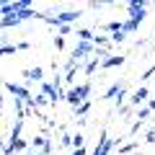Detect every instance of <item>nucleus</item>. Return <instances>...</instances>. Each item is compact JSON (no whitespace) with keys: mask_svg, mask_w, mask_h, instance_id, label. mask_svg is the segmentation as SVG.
Segmentation results:
<instances>
[{"mask_svg":"<svg viewBox=\"0 0 155 155\" xmlns=\"http://www.w3.org/2000/svg\"><path fill=\"white\" fill-rule=\"evenodd\" d=\"M88 93H91V85L85 83V85H78V88H72L70 93L65 96V98L72 104V109H78L80 104H85V101H88Z\"/></svg>","mask_w":155,"mask_h":155,"instance_id":"1","label":"nucleus"},{"mask_svg":"<svg viewBox=\"0 0 155 155\" xmlns=\"http://www.w3.org/2000/svg\"><path fill=\"white\" fill-rule=\"evenodd\" d=\"M5 88L11 91L13 96H18V101H28V98H31V93H28V91L23 88V85H16V83H5Z\"/></svg>","mask_w":155,"mask_h":155,"instance_id":"2","label":"nucleus"},{"mask_svg":"<svg viewBox=\"0 0 155 155\" xmlns=\"http://www.w3.org/2000/svg\"><path fill=\"white\" fill-rule=\"evenodd\" d=\"M75 18H80V13H78V11H65V13L57 16V23H60V26H67V23L75 21Z\"/></svg>","mask_w":155,"mask_h":155,"instance_id":"3","label":"nucleus"},{"mask_svg":"<svg viewBox=\"0 0 155 155\" xmlns=\"http://www.w3.org/2000/svg\"><path fill=\"white\" fill-rule=\"evenodd\" d=\"M44 96H47L49 101H57V98H62V93L54 88V85H49V83H44Z\"/></svg>","mask_w":155,"mask_h":155,"instance_id":"4","label":"nucleus"},{"mask_svg":"<svg viewBox=\"0 0 155 155\" xmlns=\"http://www.w3.org/2000/svg\"><path fill=\"white\" fill-rule=\"evenodd\" d=\"M145 98H147V88H140V91H134V93H132V104L134 106H140Z\"/></svg>","mask_w":155,"mask_h":155,"instance_id":"5","label":"nucleus"},{"mask_svg":"<svg viewBox=\"0 0 155 155\" xmlns=\"http://www.w3.org/2000/svg\"><path fill=\"white\" fill-rule=\"evenodd\" d=\"M23 75H26L28 80H41V75H44V72H41V67H34V70H26Z\"/></svg>","mask_w":155,"mask_h":155,"instance_id":"6","label":"nucleus"},{"mask_svg":"<svg viewBox=\"0 0 155 155\" xmlns=\"http://www.w3.org/2000/svg\"><path fill=\"white\" fill-rule=\"evenodd\" d=\"M122 62H124V57H109V60H104L101 65L104 67H116V65H122Z\"/></svg>","mask_w":155,"mask_h":155,"instance_id":"7","label":"nucleus"},{"mask_svg":"<svg viewBox=\"0 0 155 155\" xmlns=\"http://www.w3.org/2000/svg\"><path fill=\"white\" fill-rule=\"evenodd\" d=\"M78 39H80V41H91V39H93V34H91L88 28H80V31H78Z\"/></svg>","mask_w":155,"mask_h":155,"instance_id":"8","label":"nucleus"},{"mask_svg":"<svg viewBox=\"0 0 155 155\" xmlns=\"http://www.w3.org/2000/svg\"><path fill=\"white\" fill-rule=\"evenodd\" d=\"M98 65H101V60H98V57H93V60H91L88 65H85V72H93V70H96Z\"/></svg>","mask_w":155,"mask_h":155,"instance_id":"9","label":"nucleus"},{"mask_svg":"<svg viewBox=\"0 0 155 155\" xmlns=\"http://www.w3.org/2000/svg\"><path fill=\"white\" fill-rule=\"evenodd\" d=\"M16 49H18V47H13V44H3V47H0V54H13Z\"/></svg>","mask_w":155,"mask_h":155,"instance_id":"10","label":"nucleus"},{"mask_svg":"<svg viewBox=\"0 0 155 155\" xmlns=\"http://www.w3.org/2000/svg\"><path fill=\"white\" fill-rule=\"evenodd\" d=\"M119 91H122V85H111V88L106 91V98H114V96L119 93Z\"/></svg>","mask_w":155,"mask_h":155,"instance_id":"11","label":"nucleus"},{"mask_svg":"<svg viewBox=\"0 0 155 155\" xmlns=\"http://www.w3.org/2000/svg\"><path fill=\"white\" fill-rule=\"evenodd\" d=\"M147 116H150V109H140V111H137V119H140V124H142L145 119H147Z\"/></svg>","mask_w":155,"mask_h":155,"instance_id":"12","label":"nucleus"},{"mask_svg":"<svg viewBox=\"0 0 155 155\" xmlns=\"http://www.w3.org/2000/svg\"><path fill=\"white\" fill-rule=\"evenodd\" d=\"M83 142H85L83 134H75V137H72V145H75V150H78V147H83Z\"/></svg>","mask_w":155,"mask_h":155,"instance_id":"13","label":"nucleus"},{"mask_svg":"<svg viewBox=\"0 0 155 155\" xmlns=\"http://www.w3.org/2000/svg\"><path fill=\"white\" fill-rule=\"evenodd\" d=\"M111 41H124V34H122V31L114 34V36H111Z\"/></svg>","mask_w":155,"mask_h":155,"instance_id":"14","label":"nucleus"},{"mask_svg":"<svg viewBox=\"0 0 155 155\" xmlns=\"http://www.w3.org/2000/svg\"><path fill=\"white\" fill-rule=\"evenodd\" d=\"M54 47H57V49H62V47H65V39H62V36L54 39Z\"/></svg>","mask_w":155,"mask_h":155,"instance_id":"15","label":"nucleus"},{"mask_svg":"<svg viewBox=\"0 0 155 155\" xmlns=\"http://www.w3.org/2000/svg\"><path fill=\"white\" fill-rule=\"evenodd\" d=\"M150 111H155V101H150Z\"/></svg>","mask_w":155,"mask_h":155,"instance_id":"16","label":"nucleus"},{"mask_svg":"<svg viewBox=\"0 0 155 155\" xmlns=\"http://www.w3.org/2000/svg\"><path fill=\"white\" fill-rule=\"evenodd\" d=\"M0 16H3V8H0Z\"/></svg>","mask_w":155,"mask_h":155,"instance_id":"17","label":"nucleus"}]
</instances>
